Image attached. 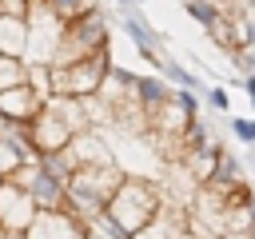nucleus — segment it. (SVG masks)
<instances>
[{
	"mask_svg": "<svg viewBox=\"0 0 255 239\" xmlns=\"http://www.w3.org/2000/svg\"><path fill=\"white\" fill-rule=\"evenodd\" d=\"M163 199H167L163 183L143 179V175H124L96 223L108 231V239H135L155 219V211L163 207Z\"/></svg>",
	"mask_w": 255,
	"mask_h": 239,
	"instance_id": "1",
	"label": "nucleus"
},
{
	"mask_svg": "<svg viewBox=\"0 0 255 239\" xmlns=\"http://www.w3.org/2000/svg\"><path fill=\"white\" fill-rule=\"evenodd\" d=\"M124 175L128 171L120 163H84V167H76L72 179H68V203L64 207H72L80 219L96 223L104 215V207H108V199H112V191L120 187Z\"/></svg>",
	"mask_w": 255,
	"mask_h": 239,
	"instance_id": "2",
	"label": "nucleus"
},
{
	"mask_svg": "<svg viewBox=\"0 0 255 239\" xmlns=\"http://www.w3.org/2000/svg\"><path fill=\"white\" fill-rule=\"evenodd\" d=\"M104 48H112V20L100 8H88V12L72 16V20H64L52 64H72V60H84V56L104 52Z\"/></svg>",
	"mask_w": 255,
	"mask_h": 239,
	"instance_id": "3",
	"label": "nucleus"
},
{
	"mask_svg": "<svg viewBox=\"0 0 255 239\" xmlns=\"http://www.w3.org/2000/svg\"><path fill=\"white\" fill-rule=\"evenodd\" d=\"M112 64H116L112 60V48L92 52V56L72 60V64H52V96H76V100L96 96Z\"/></svg>",
	"mask_w": 255,
	"mask_h": 239,
	"instance_id": "4",
	"label": "nucleus"
},
{
	"mask_svg": "<svg viewBox=\"0 0 255 239\" xmlns=\"http://www.w3.org/2000/svg\"><path fill=\"white\" fill-rule=\"evenodd\" d=\"M72 123L60 116V108L52 104V100H44V108H40V116L28 123V143H32V151L36 155H48V151H64L68 143H72Z\"/></svg>",
	"mask_w": 255,
	"mask_h": 239,
	"instance_id": "5",
	"label": "nucleus"
},
{
	"mask_svg": "<svg viewBox=\"0 0 255 239\" xmlns=\"http://www.w3.org/2000/svg\"><path fill=\"white\" fill-rule=\"evenodd\" d=\"M12 179H16L20 187H28V195L36 199V207H64V203H68V183L56 179L40 159H28Z\"/></svg>",
	"mask_w": 255,
	"mask_h": 239,
	"instance_id": "6",
	"label": "nucleus"
},
{
	"mask_svg": "<svg viewBox=\"0 0 255 239\" xmlns=\"http://www.w3.org/2000/svg\"><path fill=\"white\" fill-rule=\"evenodd\" d=\"M24 235L28 239H84L88 219H80L72 207H40Z\"/></svg>",
	"mask_w": 255,
	"mask_h": 239,
	"instance_id": "7",
	"label": "nucleus"
},
{
	"mask_svg": "<svg viewBox=\"0 0 255 239\" xmlns=\"http://www.w3.org/2000/svg\"><path fill=\"white\" fill-rule=\"evenodd\" d=\"M120 28H124V36L135 44V52L151 64V68H159L163 60H167V52H163V40H159V32L135 12V4H124L120 8Z\"/></svg>",
	"mask_w": 255,
	"mask_h": 239,
	"instance_id": "8",
	"label": "nucleus"
},
{
	"mask_svg": "<svg viewBox=\"0 0 255 239\" xmlns=\"http://www.w3.org/2000/svg\"><path fill=\"white\" fill-rule=\"evenodd\" d=\"M44 100H48V96H40L32 84L4 88V92H0V120H4V127H28V123L40 116Z\"/></svg>",
	"mask_w": 255,
	"mask_h": 239,
	"instance_id": "9",
	"label": "nucleus"
},
{
	"mask_svg": "<svg viewBox=\"0 0 255 239\" xmlns=\"http://www.w3.org/2000/svg\"><path fill=\"white\" fill-rule=\"evenodd\" d=\"M36 211L40 207L28 195V187H20L16 179H0V227L4 231H28Z\"/></svg>",
	"mask_w": 255,
	"mask_h": 239,
	"instance_id": "10",
	"label": "nucleus"
},
{
	"mask_svg": "<svg viewBox=\"0 0 255 239\" xmlns=\"http://www.w3.org/2000/svg\"><path fill=\"white\" fill-rule=\"evenodd\" d=\"M64 151L72 155V163H76V167H84V163H116V159H112V147H108V139H104L96 127H84V131H76V135H72V143H68Z\"/></svg>",
	"mask_w": 255,
	"mask_h": 239,
	"instance_id": "11",
	"label": "nucleus"
},
{
	"mask_svg": "<svg viewBox=\"0 0 255 239\" xmlns=\"http://www.w3.org/2000/svg\"><path fill=\"white\" fill-rule=\"evenodd\" d=\"M0 52L4 56H28V16L0 12Z\"/></svg>",
	"mask_w": 255,
	"mask_h": 239,
	"instance_id": "12",
	"label": "nucleus"
},
{
	"mask_svg": "<svg viewBox=\"0 0 255 239\" xmlns=\"http://www.w3.org/2000/svg\"><path fill=\"white\" fill-rule=\"evenodd\" d=\"M135 96H139V108H143V116H151L167 96H171V84L159 76V72H151V76H139L135 80Z\"/></svg>",
	"mask_w": 255,
	"mask_h": 239,
	"instance_id": "13",
	"label": "nucleus"
},
{
	"mask_svg": "<svg viewBox=\"0 0 255 239\" xmlns=\"http://www.w3.org/2000/svg\"><path fill=\"white\" fill-rule=\"evenodd\" d=\"M211 183H219V187L247 183V179H243V163H239V155H231V151H219V163H215V175H211Z\"/></svg>",
	"mask_w": 255,
	"mask_h": 239,
	"instance_id": "14",
	"label": "nucleus"
},
{
	"mask_svg": "<svg viewBox=\"0 0 255 239\" xmlns=\"http://www.w3.org/2000/svg\"><path fill=\"white\" fill-rule=\"evenodd\" d=\"M183 12H187V16H191L199 28H211V24H215V20H219L227 8H223L219 0H183Z\"/></svg>",
	"mask_w": 255,
	"mask_h": 239,
	"instance_id": "15",
	"label": "nucleus"
},
{
	"mask_svg": "<svg viewBox=\"0 0 255 239\" xmlns=\"http://www.w3.org/2000/svg\"><path fill=\"white\" fill-rule=\"evenodd\" d=\"M16 84H28V60L0 52V92L4 88H16Z\"/></svg>",
	"mask_w": 255,
	"mask_h": 239,
	"instance_id": "16",
	"label": "nucleus"
},
{
	"mask_svg": "<svg viewBox=\"0 0 255 239\" xmlns=\"http://www.w3.org/2000/svg\"><path fill=\"white\" fill-rule=\"evenodd\" d=\"M231 131H235L243 143H251V147H255V120H243V116H239V120H231Z\"/></svg>",
	"mask_w": 255,
	"mask_h": 239,
	"instance_id": "17",
	"label": "nucleus"
},
{
	"mask_svg": "<svg viewBox=\"0 0 255 239\" xmlns=\"http://www.w3.org/2000/svg\"><path fill=\"white\" fill-rule=\"evenodd\" d=\"M207 92V104L215 108V112H227L231 108V96H227V88H203Z\"/></svg>",
	"mask_w": 255,
	"mask_h": 239,
	"instance_id": "18",
	"label": "nucleus"
},
{
	"mask_svg": "<svg viewBox=\"0 0 255 239\" xmlns=\"http://www.w3.org/2000/svg\"><path fill=\"white\" fill-rule=\"evenodd\" d=\"M32 0H0V12H12V16H28Z\"/></svg>",
	"mask_w": 255,
	"mask_h": 239,
	"instance_id": "19",
	"label": "nucleus"
},
{
	"mask_svg": "<svg viewBox=\"0 0 255 239\" xmlns=\"http://www.w3.org/2000/svg\"><path fill=\"white\" fill-rule=\"evenodd\" d=\"M243 88H247V100H251V108H255V72L243 76Z\"/></svg>",
	"mask_w": 255,
	"mask_h": 239,
	"instance_id": "20",
	"label": "nucleus"
},
{
	"mask_svg": "<svg viewBox=\"0 0 255 239\" xmlns=\"http://www.w3.org/2000/svg\"><path fill=\"white\" fill-rule=\"evenodd\" d=\"M0 239H28V235H24V231H4V227H0Z\"/></svg>",
	"mask_w": 255,
	"mask_h": 239,
	"instance_id": "21",
	"label": "nucleus"
},
{
	"mask_svg": "<svg viewBox=\"0 0 255 239\" xmlns=\"http://www.w3.org/2000/svg\"><path fill=\"white\" fill-rule=\"evenodd\" d=\"M223 8H235V4H247V0H219Z\"/></svg>",
	"mask_w": 255,
	"mask_h": 239,
	"instance_id": "22",
	"label": "nucleus"
},
{
	"mask_svg": "<svg viewBox=\"0 0 255 239\" xmlns=\"http://www.w3.org/2000/svg\"><path fill=\"white\" fill-rule=\"evenodd\" d=\"M251 223H255V199H251Z\"/></svg>",
	"mask_w": 255,
	"mask_h": 239,
	"instance_id": "23",
	"label": "nucleus"
},
{
	"mask_svg": "<svg viewBox=\"0 0 255 239\" xmlns=\"http://www.w3.org/2000/svg\"><path fill=\"white\" fill-rule=\"evenodd\" d=\"M187 239H191V235H187Z\"/></svg>",
	"mask_w": 255,
	"mask_h": 239,
	"instance_id": "24",
	"label": "nucleus"
}]
</instances>
